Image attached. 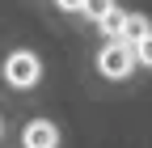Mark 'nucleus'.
I'll use <instances>...</instances> for the list:
<instances>
[{
    "label": "nucleus",
    "instance_id": "5",
    "mask_svg": "<svg viewBox=\"0 0 152 148\" xmlns=\"http://www.w3.org/2000/svg\"><path fill=\"white\" fill-rule=\"evenodd\" d=\"M123 21H127V13H123V9H114V4H110V9H106V13L97 17V26H102V34H110L114 42L123 38Z\"/></svg>",
    "mask_w": 152,
    "mask_h": 148
},
{
    "label": "nucleus",
    "instance_id": "4",
    "mask_svg": "<svg viewBox=\"0 0 152 148\" xmlns=\"http://www.w3.org/2000/svg\"><path fill=\"white\" fill-rule=\"evenodd\" d=\"M144 34H152L148 30V17H140V13H127V21H123V47H135L140 38H144Z\"/></svg>",
    "mask_w": 152,
    "mask_h": 148
},
{
    "label": "nucleus",
    "instance_id": "3",
    "mask_svg": "<svg viewBox=\"0 0 152 148\" xmlns=\"http://www.w3.org/2000/svg\"><path fill=\"white\" fill-rule=\"evenodd\" d=\"M21 144L26 148H59V127L47 123V119H34V123H26Z\"/></svg>",
    "mask_w": 152,
    "mask_h": 148
},
{
    "label": "nucleus",
    "instance_id": "6",
    "mask_svg": "<svg viewBox=\"0 0 152 148\" xmlns=\"http://www.w3.org/2000/svg\"><path fill=\"white\" fill-rule=\"evenodd\" d=\"M131 55H135V64H144V68H152V34H144V38L131 47Z\"/></svg>",
    "mask_w": 152,
    "mask_h": 148
},
{
    "label": "nucleus",
    "instance_id": "1",
    "mask_svg": "<svg viewBox=\"0 0 152 148\" xmlns=\"http://www.w3.org/2000/svg\"><path fill=\"white\" fill-rule=\"evenodd\" d=\"M4 76L17 89H30V85H38V76H42V64H38L34 51H13L4 59Z\"/></svg>",
    "mask_w": 152,
    "mask_h": 148
},
{
    "label": "nucleus",
    "instance_id": "7",
    "mask_svg": "<svg viewBox=\"0 0 152 148\" xmlns=\"http://www.w3.org/2000/svg\"><path fill=\"white\" fill-rule=\"evenodd\" d=\"M106 9H110V4H106V0H93V4H85V13H89V17H102Z\"/></svg>",
    "mask_w": 152,
    "mask_h": 148
},
{
    "label": "nucleus",
    "instance_id": "2",
    "mask_svg": "<svg viewBox=\"0 0 152 148\" xmlns=\"http://www.w3.org/2000/svg\"><path fill=\"white\" fill-rule=\"evenodd\" d=\"M97 68H102V76L123 81L127 72L135 68V55H131V47H123V42H110V47H102V55H97Z\"/></svg>",
    "mask_w": 152,
    "mask_h": 148
}]
</instances>
